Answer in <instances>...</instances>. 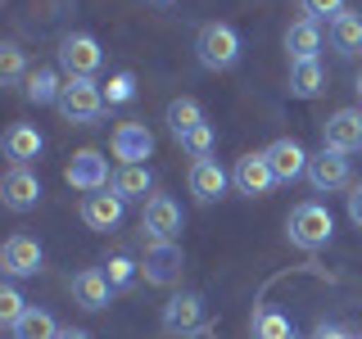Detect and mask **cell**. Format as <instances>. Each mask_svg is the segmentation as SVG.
Segmentation results:
<instances>
[{
  "mask_svg": "<svg viewBox=\"0 0 362 339\" xmlns=\"http://www.w3.org/2000/svg\"><path fill=\"white\" fill-rule=\"evenodd\" d=\"M245 54V37L231 28V23H204L199 37H195V59L199 68H209V73H226V68H235Z\"/></svg>",
  "mask_w": 362,
  "mask_h": 339,
  "instance_id": "1",
  "label": "cell"
},
{
  "mask_svg": "<svg viewBox=\"0 0 362 339\" xmlns=\"http://www.w3.org/2000/svg\"><path fill=\"white\" fill-rule=\"evenodd\" d=\"M105 86L95 82V77H68L64 82V95H59V109L64 122H73V127H90V122L105 113Z\"/></svg>",
  "mask_w": 362,
  "mask_h": 339,
  "instance_id": "2",
  "label": "cell"
},
{
  "mask_svg": "<svg viewBox=\"0 0 362 339\" xmlns=\"http://www.w3.org/2000/svg\"><path fill=\"white\" fill-rule=\"evenodd\" d=\"M286 235H290V244H294V249L313 254V249L331 244L335 222H331V213H326L322 203H299V208H294L290 218H286Z\"/></svg>",
  "mask_w": 362,
  "mask_h": 339,
  "instance_id": "3",
  "label": "cell"
},
{
  "mask_svg": "<svg viewBox=\"0 0 362 339\" xmlns=\"http://www.w3.org/2000/svg\"><path fill=\"white\" fill-rule=\"evenodd\" d=\"M186 271V258H181V244H163V240H150L145 249V263H141V276L145 285H158V290H173Z\"/></svg>",
  "mask_w": 362,
  "mask_h": 339,
  "instance_id": "4",
  "label": "cell"
},
{
  "mask_svg": "<svg viewBox=\"0 0 362 339\" xmlns=\"http://www.w3.org/2000/svg\"><path fill=\"white\" fill-rule=\"evenodd\" d=\"M100 64H105V50L90 32H73V37L59 41V68L68 77H95Z\"/></svg>",
  "mask_w": 362,
  "mask_h": 339,
  "instance_id": "5",
  "label": "cell"
},
{
  "mask_svg": "<svg viewBox=\"0 0 362 339\" xmlns=\"http://www.w3.org/2000/svg\"><path fill=\"white\" fill-rule=\"evenodd\" d=\"M141 226L150 240H163V244H177L181 226H186V218H181V203L173 195H150L145 199V213H141Z\"/></svg>",
  "mask_w": 362,
  "mask_h": 339,
  "instance_id": "6",
  "label": "cell"
},
{
  "mask_svg": "<svg viewBox=\"0 0 362 339\" xmlns=\"http://www.w3.org/2000/svg\"><path fill=\"white\" fill-rule=\"evenodd\" d=\"M64 181L73 190H82V195H95V190H109L113 177H109V158L100 150H77L73 163L64 167Z\"/></svg>",
  "mask_w": 362,
  "mask_h": 339,
  "instance_id": "7",
  "label": "cell"
},
{
  "mask_svg": "<svg viewBox=\"0 0 362 339\" xmlns=\"http://www.w3.org/2000/svg\"><path fill=\"white\" fill-rule=\"evenodd\" d=\"M158 326H163L168 335H195V331H204V299L195 290H181V294H173V299L163 303V316H158Z\"/></svg>",
  "mask_w": 362,
  "mask_h": 339,
  "instance_id": "8",
  "label": "cell"
},
{
  "mask_svg": "<svg viewBox=\"0 0 362 339\" xmlns=\"http://www.w3.org/2000/svg\"><path fill=\"white\" fill-rule=\"evenodd\" d=\"M308 181L317 195H335V190H349L354 181V167H349V154H335V150H322L308 158Z\"/></svg>",
  "mask_w": 362,
  "mask_h": 339,
  "instance_id": "9",
  "label": "cell"
},
{
  "mask_svg": "<svg viewBox=\"0 0 362 339\" xmlns=\"http://www.w3.org/2000/svg\"><path fill=\"white\" fill-rule=\"evenodd\" d=\"M322 150H335V154L362 150V109H335L322 122Z\"/></svg>",
  "mask_w": 362,
  "mask_h": 339,
  "instance_id": "10",
  "label": "cell"
},
{
  "mask_svg": "<svg viewBox=\"0 0 362 339\" xmlns=\"http://www.w3.org/2000/svg\"><path fill=\"white\" fill-rule=\"evenodd\" d=\"M41 263H45V254H41V244L32 240V235H9V240L0 244V267H5V276H14V280L37 276Z\"/></svg>",
  "mask_w": 362,
  "mask_h": 339,
  "instance_id": "11",
  "label": "cell"
},
{
  "mask_svg": "<svg viewBox=\"0 0 362 339\" xmlns=\"http://www.w3.org/2000/svg\"><path fill=\"white\" fill-rule=\"evenodd\" d=\"M231 186L240 190V195H249V199H263V195H272L276 177H272L267 154H245V158H235V167H231Z\"/></svg>",
  "mask_w": 362,
  "mask_h": 339,
  "instance_id": "12",
  "label": "cell"
},
{
  "mask_svg": "<svg viewBox=\"0 0 362 339\" xmlns=\"http://www.w3.org/2000/svg\"><path fill=\"white\" fill-rule=\"evenodd\" d=\"M263 154H267V163H272V177H276V186H290V181L308 177V154H303V145L290 141V136L272 141Z\"/></svg>",
  "mask_w": 362,
  "mask_h": 339,
  "instance_id": "13",
  "label": "cell"
},
{
  "mask_svg": "<svg viewBox=\"0 0 362 339\" xmlns=\"http://www.w3.org/2000/svg\"><path fill=\"white\" fill-rule=\"evenodd\" d=\"M0 203H5L9 213H32L41 203V181H37V172H28V167H9L5 181H0Z\"/></svg>",
  "mask_w": 362,
  "mask_h": 339,
  "instance_id": "14",
  "label": "cell"
},
{
  "mask_svg": "<svg viewBox=\"0 0 362 339\" xmlns=\"http://www.w3.org/2000/svg\"><path fill=\"white\" fill-rule=\"evenodd\" d=\"M226 186H231V172L218 158H195L190 163V195H195V203H218L226 195Z\"/></svg>",
  "mask_w": 362,
  "mask_h": 339,
  "instance_id": "15",
  "label": "cell"
},
{
  "mask_svg": "<svg viewBox=\"0 0 362 339\" xmlns=\"http://www.w3.org/2000/svg\"><path fill=\"white\" fill-rule=\"evenodd\" d=\"M154 154V131L145 122H118L113 127V158L118 163H145Z\"/></svg>",
  "mask_w": 362,
  "mask_h": 339,
  "instance_id": "16",
  "label": "cell"
},
{
  "mask_svg": "<svg viewBox=\"0 0 362 339\" xmlns=\"http://www.w3.org/2000/svg\"><path fill=\"white\" fill-rule=\"evenodd\" d=\"M109 299H113V285H109V276L100 267H86V271H77V276H73V303L82 312L109 308Z\"/></svg>",
  "mask_w": 362,
  "mask_h": 339,
  "instance_id": "17",
  "label": "cell"
},
{
  "mask_svg": "<svg viewBox=\"0 0 362 339\" xmlns=\"http://www.w3.org/2000/svg\"><path fill=\"white\" fill-rule=\"evenodd\" d=\"M122 208H127V203L113 195V190H95V195L82 199V222L90 226V231H118Z\"/></svg>",
  "mask_w": 362,
  "mask_h": 339,
  "instance_id": "18",
  "label": "cell"
},
{
  "mask_svg": "<svg viewBox=\"0 0 362 339\" xmlns=\"http://www.w3.org/2000/svg\"><path fill=\"white\" fill-rule=\"evenodd\" d=\"M41 150H45V141L32 122H14V127L5 131V158L14 167H28L32 158H41Z\"/></svg>",
  "mask_w": 362,
  "mask_h": 339,
  "instance_id": "19",
  "label": "cell"
},
{
  "mask_svg": "<svg viewBox=\"0 0 362 339\" xmlns=\"http://www.w3.org/2000/svg\"><path fill=\"white\" fill-rule=\"evenodd\" d=\"M317 50H322V23L294 18L290 28H286V54H290V64L294 59H317Z\"/></svg>",
  "mask_w": 362,
  "mask_h": 339,
  "instance_id": "20",
  "label": "cell"
},
{
  "mask_svg": "<svg viewBox=\"0 0 362 339\" xmlns=\"http://www.w3.org/2000/svg\"><path fill=\"white\" fill-rule=\"evenodd\" d=\"M113 195H118L122 203H132V199H145V195H154V177H150V167L145 163H122L118 172H113Z\"/></svg>",
  "mask_w": 362,
  "mask_h": 339,
  "instance_id": "21",
  "label": "cell"
},
{
  "mask_svg": "<svg viewBox=\"0 0 362 339\" xmlns=\"http://www.w3.org/2000/svg\"><path fill=\"white\" fill-rule=\"evenodd\" d=\"M64 82L68 77H59V68H32L28 73V82H23V95L32 100V105H59V95H64Z\"/></svg>",
  "mask_w": 362,
  "mask_h": 339,
  "instance_id": "22",
  "label": "cell"
},
{
  "mask_svg": "<svg viewBox=\"0 0 362 339\" xmlns=\"http://www.w3.org/2000/svg\"><path fill=\"white\" fill-rule=\"evenodd\" d=\"M59 331L64 326L54 321L45 308H28L14 326H9V339H59Z\"/></svg>",
  "mask_w": 362,
  "mask_h": 339,
  "instance_id": "23",
  "label": "cell"
},
{
  "mask_svg": "<svg viewBox=\"0 0 362 339\" xmlns=\"http://www.w3.org/2000/svg\"><path fill=\"white\" fill-rule=\"evenodd\" d=\"M322 82H326L322 59H294V64H290V95H294V100L322 95Z\"/></svg>",
  "mask_w": 362,
  "mask_h": 339,
  "instance_id": "24",
  "label": "cell"
},
{
  "mask_svg": "<svg viewBox=\"0 0 362 339\" xmlns=\"http://www.w3.org/2000/svg\"><path fill=\"white\" fill-rule=\"evenodd\" d=\"M331 45L344 59H354V54H362V14H354V9H344L335 23H331Z\"/></svg>",
  "mask_w": 362,
  "mask_h": 339,
  "instance_id": "25",
  "label": "cell"
},
{
  "mask_svg": "<svg viewBox=\"0 0 362 339\" xmlns=\"http://www.w3.org/2000/svg\"><path fill=\"white\" fill-rule=\"evenodd\" d=\"M199 122H204V105H199L195 95H181V100H173V105H168V131H173L177 141H181L186 131H195Z\"/></svg>",
  "mask_w": 362,
  "mask_h": 339,
  "instance_id": "26",
  "label": "cell"
},
{
  "mask_svg": "<svg viewBox=\"0 0 362 339\" xmlns=\"http://www.w3.org/2000/svg\"><path fill=\"white\" fill-rule=\"evenodd\" d=\"M23 82H28V59H23V50L14 41H5L0 45V86L18 90Z\"/></svg>",
  "mask_w": 362,
  "mask_h": 339,
  "instance_id": "27",
  "label": "cell"
},
{
  "mask_svg": "<svg viewBox=\"0 0 362 339\" xmlns=\"http://www.w3.org/2000/svg\"><path fill=\"white\" fill-rule=\"evenodd\" d=\"M254 339H299L290 326V316H281L276 308H258L254 312Z\"/></svg>",
  "mask_w": 362,
  "mask_h": 339,
  "instance_id": "28",
  "label": "cell"
},
{
  "mask_svg": "<svg viewBox=\"0 0 362 339\" xmlns=\"http://www.w3.org/2000/svg\"><path fill=\"white\" fill-rule=\"evenodd\" d=\"M105 276H109L113 294H122V290H132V285H136V276H141V263H132L127 254H113L109 263H105Z\"/></svg>",
  "mask_w": 362,
  "mask_h": 339,
  "instance_id": "29",
  "label": "cell"
},
{
  "mask_svg": "<svg viewBox=\"0 0 362 339\" xmlns=\"http://www.w3.org/2000/svg\"><path fill=\"white\" fill-rule=\"evenodd\" d=\"M181 150H186L190 158H213V145H218V131H213L209 127V122H199V127L195 131H186V136H181Z\"/></svg>",
  "mask_w": 362,
  "mask_h": 339,
  "instance_id": "30",
  "label": "cell"
},
{
  "mask_svg": "<svg viewBox=\"0 0 362 339\" xmlns=\"http://www.w3.org/2000/svg\"><path fill=\"white\" fill-rule=\"evenodd\" d=\"M105 100H109V105H132V100H136V73H127V68L113 73L105 82Z\"/></svg>",
  "mask_w": 362,
  "mask_h": 339,
  "instance_id": "31",
  "label": "cell"
},
{
  "mask_svg": "<svg viewBox=\"0 0 362 339\" xmlns=\"http://www.w3.org/2000/svg\"><path fill=\"white\" fill-rule=\"evenodd\" d=\"M299 9H303V18H313V23H335L349 5L344 0H299Z\"/></svg>",
  "mask_w": 362,
  "mask_h": 339,
  "instance_id": "32",
  "label": "cell"
},
{
  "mask_svg": "<svg viewBox=\"0 0 362 339\" xmlns=\"http://www.w3.org/2000/svg\"><path fill=\"white\" fill-rule=\"evenodd\" d=\"M23 312H28V299L18 294V285H0V321H5V331L18 321Z\"/></svg>",
  "mask_w": 362,
  "mask_h": 339,
  "instance_id": "33",
  "label": "cell"
},
{
  "mask_svg": "<svg viewBox=\"0 0 362 339\" xmlns=\"http://www.w3.org/2000/svg\"><path fill=\"white\" fill-rule=\"evenodd\" d=\"M308 339H354V335H349L344 326H335V321H322V326H317V331H313Z\"/></svg>",
  "mask_w": 362,
  "mask_h": 339,
  "instance_id": "34",
  "label": "cell"
},
{
  "mask_svg": "<svg viewBox=\"0 0 362 339\" xmlns=\"http://www.w3.org/2000/svg\"><path fill=\"white\" fill-rule=\"evenodd\" d=\"M349 222H354V226H362V186H354V190H349Z\"/></svg>",
  "mask_w": 362,
  "mask_h": 339,
  "instance_id": "35",
  "label": "cell"
},
{
  "mask_svg": "<svg viewBox=\"0 0 362 339\" xmlns=\"http://www.w3.org/2000/svg\"><path fill=\"white\" fill-rule=\"evenodd\" d=\"M59 339H90V335L82 331V326H64V331H59Z\"/></svg>",
  "mask_w": 362,
  "mask_h": 339,
  "instance_id": "36",
  "label": "cell"
},
{
  "mask_svg": "<svg viewBox=\"0 0 362 339\" xmlns=\"http://www.w3.org/2000/svg\"><path fill=\"white\" fill-rule=\"evenodd\" d=\"M150 5H173V0H150Z\"/></svg>",
  "mask_w": 362,
  "mask_h": 339,
  "instance_id": "37",
  "label": "cell"
},
{
  "mask_svg": "<svg viewBox=\"0 0 362 339\" xmlns=\"http://www.w3.org/2000/svg\"><path fill=\"white\" fill-rule=\"evenodd\" d=\"M358 95H362V73H358Z\"/></svg>",
  "mask_w": 362,
  "mask_h": 339,
  "instance_id": "38",
  "label": "cell"
}]
</instances>
